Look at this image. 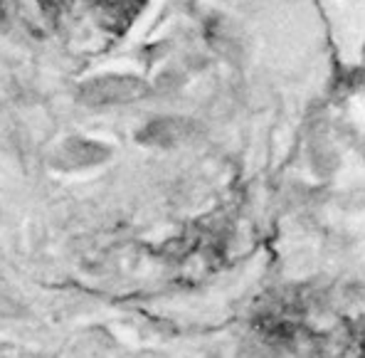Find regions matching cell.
I'll return each mask as SVG.
<instances>
[{
	"instance_id": "1",
	"label": "cell",
	"mask_w": 365,
	"mask_h": 358,
	"mask_svg": "<svg viewBox=\"0 0 365 358\" xmlns=\"http://www.w3.org/2000/svg\"><path fill=\"white\" fill-rule=\"evenodd\" d=\"M146 92L148 87L141 79L128 74H106L84 84L79 89V101H84L87 106H119L141 99Z\"/></svg>"
},
{
	"instance_id": "2",
	"label": "cell",
	"mask_w": 365,
	"mask_h": 358,
	"mask_svg": "<svg viewBox=\"0 0 365 358\" xmlns=\"http://www.w3.org/2000/svg\"><path fill=\"white\" fill-rule=\"evenodd\" d=\"M195 126L185 119H158L153 124H148L141 131V141L151 143V146H175V143L190 138V133Z\"/></svg>"
},
{
	"instance_id": "3",
	"label": "cell",
	"mask_w": 365,
	"mask_h": 358,
	"mask_svg": "<svg viewBox=\"0 0 365 358\" xmlns=\"http://www.w3.org/2000/svg\"><path fill=\"white\" fill-rule=\"evenodd\" d=\"M109 156L101 143L94 141H69L60 151V163L64 168H84V165H94Z\"/></svg>"
}]
</instances>
